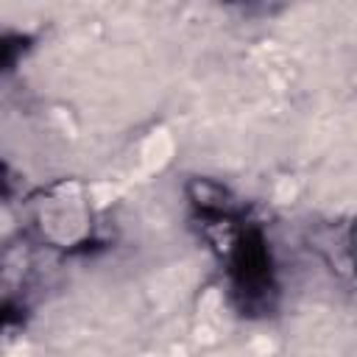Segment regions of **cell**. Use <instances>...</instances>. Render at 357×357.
<instances>
[{"mask_svg":"<svg viewBox=\"0 0 357 357\" xmlns=\"http://www.w3.org/2000/svg\"><path fill=\"white\" fill-rule=\"evenodd\" d=\"M8 61V45L0 39V64H6Z\"/></svg>","mask_w":357,"mask_h":357,"instance_id":"obj_1","label":"cell"}]
</instances>
